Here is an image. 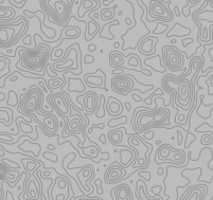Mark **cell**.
<instances>
[{"label": "cell", "instance_id": "obj_1", "mask_svg": "<svg viewBox=\"0 0 213 200\" xmlns=\"http://www.w3.org/2000/svg\"><path fill=\"white\" fill-rule=\"evenodd\" d=\"M19 50V62L23 69L28 71H39L45 75L44 69L48 65L50 54V47H48L46 44L35 46L33 49L26 48L20 46L17 48Z\"/></svg>", "mask_w": 213, "mask_h": 200}, {"label": "cell", "instance_id": "obj_2", "mask_svg": "<svg viewBox=\"0 0 213 200\" xmlns=\"http://www.w3.org/2000/svg\"><path fill=\"white\" fill-rule=\"evenodd\" d=\"M28 30V20L23 16L10 22H0V48L10 49L17 44Z\"/></svg>", "mask_w": 213, "mask_h": 200}, {"label": "cell", "instance_id": "obj_3", "mask_svg": "<svg viewBox=\"0 0 213 200\" xmlns=\"http://www.w3.org/2000/svg\"><path fill=\"white\" fill-rule=\"evenodd\" d=\"M39 3L55 25L67 26L72 10V5L68 0H39Z\"/></svg>", "mask_w": 213, "mask_h": 200}, {"label": "cell", "instance_id": "obj_4", "mask_svg": "<svg viewBox=\"0 0 213 200\" xmlns=\"http://www.w3.org/2000/svg\"><path fill=\"white\" fill-rule=\"evenodd\" d=\"M42 91L36 86H31L28 92L22 93L19 98L18 111L30 117L34 111L42 109Z\"/></svg>", "mask_w": 213, "mask_h": 200}, {"label": "cell", "instance_id": "obj_5", "mask_svg": "<svg viewBox=\"0 0 213 200\" xmlns=\"http://www.w3.org/2000/svg\"><path fill=\"white\" fill-rule=\"evenodd\" d=\"M169 48V52H166V50L162 49L163 52V60L166 63V67L169 69H171L172 71H179L183 69V64H185V58L182 57V52H180L177 48L173 47V51H171V46Z\"/></svg>", "mask_w": 213, "mask_h": 200}, {"label": "cell", "instance_id": "obj_6", "mask_svg": "<svg viewBox=\"0 0 213 200\" xmlns=\"http://www.w3.org/2000/svg\"><path fill=\"white\" fill-rule=\"evenodd\" d=\"M110 85L114 92L126 95L128 91L133 89L134 79H131V74H121V75H116L112 77Z\"/></svg>", "mask_w": 213, "mask_h": 200}, {"label": "cell", "instance_id": "obj_7", "mask_svg": "<svg viewBox=\"0 0 213 200\" xmlns=\"http://www.w3.org/2000/svg\"><path fill=\"white\" fill-rule=\"evenodd\" d=\"M158 41L157 37H149V38L144 39L143 41L140 44L139 46V52L144 55H151L155 53V44Z\"/></svg>", "mask_w": 213, "mask_h": 200}, {"label": "cell", "instance_id": "obj_8", "mask_svg": "<svg viewBox=\"0 0 213 200\" xmlns=\"http://www.w3.org/2000/svg\"><path fill=\"white\" fill-rule=\"evenodd\" d=\"M16 12L10 7L0 5V22H10L15 20Z\"/></svg>", "mask_w": 213, "mask_h": 200}, {"label": "cell", "instance_id": "obj_9", "mask_svg": "<svg viewBox=\"0 0 213 200\" xmlns=\"http://www.w3.org/2000/svg\"><path fill=\"white\" fill-rule=\"evenodd\" d=\"M11 172L12 169L10 165H7V162L0 160V181L15 180V175H12Z\"/></svg>", "mask_w": 213, "mask_h": 200}, {"label": "cell", "instance_id": "obj_10", "mask_svg": "<svg viewBox=\"0 0 213 200\" xmlns=\"http://www.w3.org/2000/svg\"><path fill=\"white\" fill-rule=\"evenodd\" d=\"M109 64H110V66H111V67H121L124 64L123 56L121 54H119L117 51L110 52Z\"/></svg>", "mask_w": 213, "mask_h": 200}, {"label": "cell", "instance_id": "obj_11", "mask_svg": "<svg viewBox=\"0 0 213 200\" xmlns=\"http://www.w3.org/2000/svg\"><path fill=\"white\" fill-rule=\"evenodd\" d=\"M212 141H213L212 138L210 137V136H208V135L203 136V138L201 139V143L204 144V145H209V144L212 143Z\"/></svg>", "mask_w": 213, "mask_h": 200}, {"label": "cell", "instance_id": "obj_12", "mask_svg": "<svg viewBox=\"0 0 213 200\" xmlns=\"http://www.w3.org/2000/svg\"><path fill=\"white\" fill-rule=\"evenodd\" d=\"M105 12H108V9H103L102 10V12H101V15H103V16H101V19H104L105 18V15H104V13ZM114 16H115V12H111V13H108V17H109V19H111V18H114Z\"/></svg>", "mask_w": 213, "mask_h": 200}, {"label": "cell", "instance_id": "obj_13", "mask_svg": "<svg viewBox=\"0 0 213 200\" xmlns=\"http://www.w3.org/2000/svg\"><path fill=\"white\" fill-rule=\"evenodd\" d=\"M94 62V57L91 56V55H85V58H84V63L85 64H91Z\"/></svg>", "mask_w": 213, "mask_h": 200}, {"label": "cell", "instance_id": "obj_14", "mask_svg": "<svg viewBox=\"0 0 213 200\" xmlns=\"http://www.w3.org/2000/svg\"><path fill=\"white\" fill-rule=\"evenodd\" d=\"M94 127H98V128H104V124L103 123H101V124H96V125H93L91 128L88 129V133H91V131H92V129L94 128Z\"/></svg>", "mask_w": 213, "mask_h": 200}, {"label": "cell", "instance_id": "obj_15", "mask_svg": "<svg viewBox=\"0 0 213 200\" xmlns=\"http://www.w3.org/2000/svg\"><path fill=\"white\" fill-rule=\"evenodd\" d=\"M96 50H97V46H96V45H89V46H88V51L94 52Z\"/></svg>", "mask_w": 213, "mask_h": 200}, {"label": "cell", "instance_id": "obj_16", "mask_svg": "<svg viewBox=\"0 0 213 200\" xmlns=\"http://www.w3.org/2000/svg\"><path fill=\"white\" fill-rule=\"evenodd\" d=\"M133 98L134 100H136V102H141L142 101V98L140 97H138V95H136V94H133Z\"/></svg>", "mask_w": 213, "mask_h": 200}, {"label": "cell", "instance_id": "obj_17", "mask_svg": "<svg viewBox=\"0 0 213 200\" xmlns=\"http://www.w3.org/2000/svg\"><path fill=\"white\" fill-rule=\"evenodd\" d=\"M188 1L190 2V3L192 4V5H195L196 3H198V2L201 1V0H188Z\"/></svg>", "mask_w": 213, "mask_h": 200}, {"label": "cell", "instance_id": "obj_18", "mask_svg": "<svg viewBox=\"0 0 213 200\" xmlns=\"http://www.w3.org/2000/svg\"><path fill=\"white\" fill-rule=\"evenodd\" d=\"M3 188H2V186H0V200L3 199Z\"/></svg>", "mask_w": 213, "mask_h": 200}, {"label": "cell", "instance_id": "obj_19", "mask_svg": "<svg viewBox=\"0 0 213 200\" xmlns=\"http://www.w3.org/2000/svg\"><path fill=\"white\" fill-rule=\"evenodd\" d=\"M100 140L103 142V144H106V139H105V135H102L100 136Z\"/></svg>", "mask_w": 213, "mask_h": 200}, {"label": "cell", "instance_id": "obj_20", "mask_svg": "<svg viewBox=\"0 0 213 200\" xmlns=\"http://www.w3.org/2000/svg\"><path fill=\"white\" fill-rule=\"evenodd\" d=\"M5 98V94L3 92H0V102H2V101H4Z\"/></svg>", "mask_w": 213, "mask_h": 200}, {"label": "cell", "instance_id": "obj_21", "mask_svg": "<svg viewBox=\"0 0 213 200\" xmlns=\"http://www.w3.org/2000/svg\"><path fill=\"white\" fill-rule=\"evenodd\" d=\"M47 148L49 149V150H54V149H55L54 146H53V145H51V144H49V145L47 146Z\"/></svg>", "mask_w": 213, "mask_h": 200}, {"label": "cell", "instance_id": "obj_22", "mask_svg": "<svg viewBox=\"0 0 213 200\" xmlns=\"http://www.w3.org/2000/svg\"><path fill=\"white\" fill-rule=\"evenodd\" d=\"M125 106H126V108H127V109H126V110H127V111L131 110V105H129V103L126 102V103H125Z\"/></svg>", "mask_w": 213, "mask_h": 200}, {"label": "cell", "instance_id": "obj_23", "mask_svg": "<svg viewBox=\"0 0 213 200\" xmlns=\"http://www.w3.org/2000/svg\"><path fill=\"white\" fill-rule=\"evenodd\" d=\"M14 1L16 2V3H22V2H23V3H25V2H26V0H14Z\"/></svg>", "mask_w": 213, "mask_h": 200}, {"label": "cell", "instance_id": "obj_24", "mask_svg": "<svg viewBox=\"0 0 213 200\" xmlns=\"http://www.w3.org/2000/svg\"><path fill=\"white\" fill-rule=\"evenodd\" d=\"M125 21H126V23H127V25H131V20L129 19V18H125Z\"/></svg>", "mask_w": 213, "mask_h": 200}, {"label": "cell", "instance_id": "obj_25", "mask_svg": "<svg viewBox=\"0 0 213 200\" xmlns=\"http://www.w3.org/2000/svg\"><path fill=\"white\" fill-rule=\"evenodd\" d=\"M207 2H208V3L213 7V0H207Z\"/></svg>", "mask_w": 213, "mask_h": 200}, {"label": "cell", "instance_id": "obj_26", "mask_svg": "<svg viewBox=\"0 0 213 200\" xmlns=\"http://www.w3.org/2000/svg\"><path fill=\"white\" fill-rule=\"evenodd\" d=\"M17 79H18L17 76H14V77H12V79H11L10 81H11V82H14V81H17Z\"/></svg>", "mask_w": 213, "mask_h": 200}, {"label": "cell", "instance_id": "obj_27", "mask_svg": "<svg viewBox=\"0 0 213 200\" xmlns=\"http://www.w3.org/2000/svg\"><path fill=\"white\" fill-rule=\"evenodd\" d=\"M158 174H159V175H161V174H162V169H158Z\"/></svg>", "mask_w": 213, "mask_h": 200}, {"label": "cell", "instance_id": "obj_28", "mask_svg": "<svg viewBox=\"0 0 213 200\" xmlns=\"http://www.w3.org/2000/svg\"><path fill=\"white\" fill-rule=\"evenodd\" d=\"M118 47H119V42H116V44H115V48L117 49Z\"/></svg>", "mask_w": 213, "mask_h": 200}]
</instances>
